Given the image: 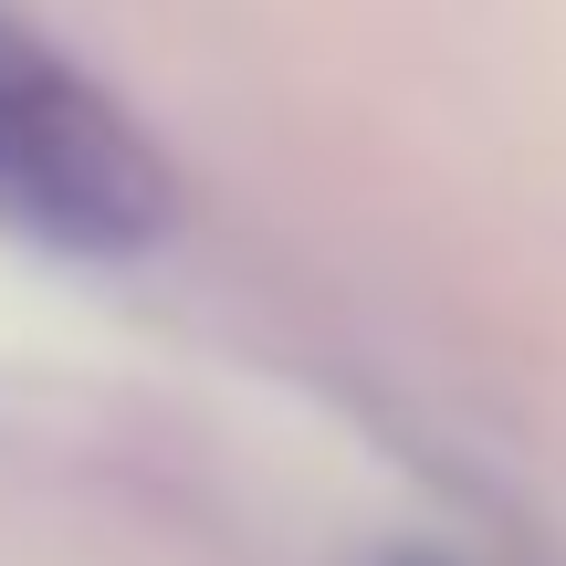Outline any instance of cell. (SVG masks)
<instances>
[{
    "instance_id": "6da1fadb",
    "label": "cell",
    "mask_w": 566,
    "mask_h": 566,
    "mask_svg": "<svg viewBox=\"0 0 566 566\" xmlns=\"http://www.w3.org/2000/svg\"><path fill=\"white\" fill-rule=\"evenodd\" d=\"M179 221L158 137L95 74L0 11V242L42 263H137Z\"/></svg>"
},
{
    "instance_id": "7a4b0ae2",
    "label": "cell",
    "mask_w": 566,
    "mask_h": 566,
    "mask_svg": "<svg viewBox=\"0 0 566 566\" xmlns=\"http://www.w3.org/2000/svg\"><path fill=\"white\" fill-rule=\"evenodd\" d=\"M388 566H451V556H388Z\"/></svg>"
}]
</instances>
